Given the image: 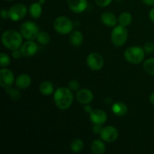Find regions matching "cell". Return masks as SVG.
<instances>
[{"mask_svg":"<svg viewBox=\"0 0 154 154\" xmlns=\"http://www.w3.org/2000/svg\"><path fill=\"white\" fill-rule=\"evenodd\" d=\"M128 108L123 102H116L112 106V112L118 117H122L127 114Z\"/></svg>","mask_w":154,"mask_h":154,"instance_id":"cell-19","label":"cell"},{"mask_svg":"<svg viewBox=\"0 0 154 154\" xmlns=\"http://www.w3.org/2000/svg\"><path fill=\"white\" fill-rule=\"evenodd\" d=\"M84 111H85L86 113H87V114H90V113H91L92 111H93V108H92V107L90 106L89 104H87V105H86L85 106H84Z\"/></svg>","mask_w":154,"mask_h":154,"instance_id":"cell-34","label":"cell"},{"mask_svg":"<svg viewBox=\"0 0 154 154\" xmlns=\"http://www.w3.org/2000/svg\"><path fill=\"white\" fill-rule=\"evenodd\" d=\"M128 38V31L125 26H116L111 32V41L117 47H121L126 43Z\"/></svg>","mask_w":154,"mask_h":154,"instance_id":"cell-6","label":"cell"},{"mask_svg":"<svg viewBox=\"0 0 154 154\" xmlns=\"http://www.w3.org/2000/svg\"><path fill=\"white\" fill-rule=\"evenodd\" d=\"M38 2L40 3V4L43 5V4H45V0H39Z\"/></svg>","mask_w":154,"mask_h":154,"instance_id":"cell-38","label":"cell"},{"mask_svg":"<svg viewBox=\"0 0 154 154\" xmlns=\"http://www.w3.org/2000/svg\"><path fill=\"white\" fill-rule=\"evenodd\" d=\"M15 82L14 75L10 69L2 68L0 70V85L3 88L6 89L12 87Z\"/></svg>","mask_w":154,"mask_h":154,"instance_id":"cell-9","label":"cell"},{"mask_svg":"<svg viewBox=\"0 0 154 154\" xmlns=\"http://www.w3.org/2000/svg\"><path fill=\"white\" fill-rule=\"evenodd\" d=\"M5 92L8 93L11 99L14 101H17L20 99V93L16 89L12 88L11 87L5 89Z\"/></svg>","mask_w":154,"mask_h":154,"instance_id":"cell-26","label":"cell"},{"mask_svg":"<svg viewBox=\"0 0 154 154\" xmlns=\"http://www.w3.org/2000/svg\"><path fill=\"white\" fill-rule=\"evenodd\" d=\"M1 17L2 19H7L8 18V11H6L5 9L2 8L1 11Z\"/></svg>","mask_w":154,"mask_h":154,"instance_id":"cell-33","label":"cell"},{"mask_svg":"<svg viewBox=\"0 0 154 154\" xmlns=\"http://www.w3.org/2000/svg\"><path fill=\"white\" fill-rule=\"evenodd\" d=\"M142 2L147 5H154V0H142Z\"/></svg>","mask_w":154,"mask_h":154,"instance_id":"cell-35","label":"cell"},{"mask_svg":"<svg viewBox=\"0 0 154 154\" xmlns=\"http://www.w3.org/2000/svg\"><path fill=\"white\" fill-rule=\"evenodd\" d=\"M68 87L72 91H77V90H79L80 84L76 80H71V81H69V84H68Z\"/></svg>","mask_w":154,"mask_h":154,"instance_id":"cell-28","label":"cell"},{"mask_svg":"<svg viewBox=\"0 0 154 154\" xmlns=\"http://www.w3.org/2000/svg\"><path fill=\"white\" fill-rule=\"evenodd\" d=\"M90 119L93 124H104L107 121V114L101 109H93L90 114Z\"/></svg>","mask_w":154,"mask_h":154,"instance_id":"cell-13","label":"cell"},{"mask_svg":"<svg viewBox=\"0 0 154 154\" xmlns=\"http://www.w3.org/2000/svg\"><path fill=\"white\" fill-rule=\"evenodd\" d=\"M84 147V142L81 139H79V138H77V139H75L74 141H72V142L71 143L70 148L72 150V152L74 153H80L83 150Z\"/></svg>","mask_w":154,"mask_h":154,"instance_id":"cell-23","label":"cell"},{"mask_svg":"<svg viewBox=\"0 0 154 154\" xmlns=\"http://www.w3.org/2000/svg\"><path fill=\"white\" fill-rule=\"evenodd\" d=\"M150 102L152 105H154V93H152L150 96Z\"/></svg>","mask_w":154,"mask_h":154,"instance_id":"cell-37","label":"cell"},{"mask_svg":"<svg viewBox=\"0 0 154 154\" xmlns=\"http://www.w3.org/2000/svg\"><path fill=\"white\" fill-rule=\"evenodd\" d=\"M6 1H8V2H11V1H14V0H6Z\"/></svg>","mask_w":154,"mask_h":154,"instance_id":"cell-40","label":"cell"},{"mask_svg":"<svg viewBox=\"0 0 154 154\" xmlns=\"http://www.w3.org/2000/svg\"><path fill=\"white\" fill-rule=\"evenodd\" d=\"M117 20H118L119 25L126 27L130 25L131 23H132V16L129 12H123V13L119 15Z\"/></svg>","mask_w":154,"mask_h":154,"instance_id":"cell-22","label":"cell"},{"mask_svg":"<svg viewBox=\"0 0 154 154\" xmlns=\"http://www.w3.org/2000/svg\"><path fill=\"white\" fill-rule=\"evenodd\" d=\"M102 129H103V127H102L101 124H94L93 126V132H94L95 134L100 135Z\"/></svg>","mask_w":154,"mask_h":154,"instance_id":"cell-31","label":"cell"},{"mask_svg":"<svg viewBox=\"0 0 154 154\" xmlns=\"http://www.w3.org/2000/svg\"><path fill=\"white\" fill-rule=\"evenodd\" d=\"M11 63V59L8 55L2 52L0 54V66L2 68H6Z\"/></svg>","mask_w":154,"mask_h":154,"instance_id":"cell-27","label":"cell"},{"mask_svg":"<svg viewBox=\"0 0 154 154\" xmlns=\"http://www.w3.org/2000/svg\"><path fill=\"white\" fill-rule=\"evenodd\" d=\"M42 5L40 4L39 2H34L31 4V5L29 6V14L32 16V17L35 18V19L40 17L42 13Z\"/></svg>","mask_w":154,"mask_h":154,"instance_id":"cell-21","label":"cell"},{"mask_svg":"<svg viewBox=\"0 0 154 154\" xmlns=\"http://www.w3.org/2000/svg\"><path fill=\"white\" fill-rule=\"evenodd\" d=\"M67 3L70 10L76 14L84 12L88 6L87 0H67Z\"/></svg>","mask_w":154,"mask_h":154,"instance_id":"cell-12","label":"cell"},{"mask_svg":"<svg viewBox=\"0 0 154 154\" xmlns=\"http://www.w3.org/2000/svg\"><path fill=\"white\" fill-rule=\"evenodd\" d=\"M113 0H95L96 5L99 7H107L111 3Z\"/></svg>","mask_w":154,"mask_h":154,"instance_id":"cell-30","label":"cell"},{"mask_svg":"<svg viewBox=\"0 0 154 154\" xmlns=\"http://www.w3.org/2000/svg\"><path fill=\"white\" fill-rule=\"evenodd\" d=\"M3 45L11 51L19 49L23 45V36L16 30H7L2 35Z\"/></svg>","mask_w":154,"mask_h":154,"instance_id":"cell-2","label":"cell"},{"mask_svg":"<svg viewBox=\"0 0 154 154\" xmlns=\"http://www.w3.org/2000/svg\"><path fill=\"white\" fill-rule=\"evenodd\" d=\"M21 56H23V55H22V53H21L20 50L16 49V50H14V51H12V57H13V58L15 59V60H17V59H19Z\"/></svg>","mask_w":154,"mask_h":154,"instance_id":"cell-32","label":"cell"},{"mask_svg":"<svg viewBox=\"0 0 154 154\" xmlns=\"http://www.w3.org/2000/svg\"><path fill=\"white\" fill-rule=\"evenodd\" d=\"M143 68L147 73L154 75V58H150L146 60L143 64Z\"/></svg>","mask_w":154,"mask_h":154,"instance_id":"cell-25","label":"cell"},{"mask_svg":"<svg viewBox=\"0 0 154 154\" xmlns=\"http://www.w3.org/2000/svg\"><path fill=\"white\" fill-rule=\"evenodd\" d=\"M101 20L107 26L114 27L117 25L118 20L115 15L111 12H104L101 15Z\"/></svg>","mask_w":154,"mask_h":154,"instance_id":"cell-16","label":"cell"},{"mask_svg":"<svg viewBox=\"0 0 154 154\" xmlns=\"http://www.w3.org/2000/svg\"><path fill=\"white\" fill-rule=\"evenodd\" d=\"M54 103L60 110H66L70 108L73 102V94L69 88L60 87L54 92Z\"/></svg>","mask_w":154,"mask_h":154,"instance_id":"cell-1","label":"cell"},{"mask_svg":"<svg viewBox=\"0 0 154 154\" xmlns=\"http://www.w3.org/2000/svg\"><path fill=\"white\" fill-rule=\"evenodd\" d=\"M104 59L98 53H91L87 57V65L91 70L99 71L104 66Z\"/></svg>","mask_w":154,"mask_h":154,"instance_id":"cell-7","label":"cell"},{"mask_svg":"<svg viewBox=\"0 0 154 154\" xmlns=\"http://www.w3.org/2000/svg\"><path fill=\"white\" fill-rule=\"evenodd\" d=\"M38 45L35 43L32 40H29L23 44L20 47V51L22 53V55L25 57H33L35 54L37 53Z\"/></svg>","mask_w":154,"mask_h":154,"instance_id":"cell-11","label":"cell"},{"mask_svg":"<svg viewBox=\"0 0 154 154\" xmlns=\"http://www.w3.org/2000/svg\"><path fill=\"white\" fill-rule=\"evenodd\" d=\"M144 49L140 47H131L127 48L124 52V57L126 61L132 64H139L144 60Z\"/></svg>","mask_w":154,"mask_h":154,"instance_id":"cell-3","label":"cell"},{"mask_svg":"<svg viewBox=\"0 0 154 154\" xmlns=\"http://www.w3.org/2000/svg\"><path fill=\"white\" fill-rule=\"evenodd\" d=\"M27 8L24 5L19 3L10 8L8 10V18L13 21L22 20L26 15Z\"/></svg>","mask_w":154,"mask_h":154,"instance_id":"cell-8","label":"cell"},{"mask_svg":"<svg viewBox=\"0 0 154 154\" xmlns=\"http://www.w3.org/2000/svg\"><path fill=\"white\" fill-rule=\"evenodd\" d=\"M99 135H100V138H102V141L111 143L114 142L117 139L119 133L118 131L115 127L112 126H108L103 127Z\"/></svg>","mask_w":154,"mask_h":154,"instance_id":"cell-10","label":"cell"},{"mask_svg":"<svg viewBox=\"0 0 154 154\" xmlns=\"http://www.w3.org/2000/svg\"><path fill=\"white\" fill-rule=\"evenodd\" d=\"M149 17H150V19L154 23V8L150 10V13H149Z\"/></svg>","mask_w":154,"mask_h":154,"instance_id":"cell-36","label":"cell"},{"mask_svg":"<svg viewBox=\"0 0 154 154\" xmlns=\"http://www.w3.org/2000/svg\"><path fill=\"white\" fill-rule=\"evenodd\" d=\"M69 42H70L71 45L75 48L81 46L84 42V36H83L81 32L78 31V30L72 31L69 35Z\"/></svg>","mask_w":154,"mask_h":154,"instance_id":"cell-17","label":"cell"},{"mask_svg":"<svg viewBox=\"0 0 154 154\" xmlns=\"http://www.w3.org/2000/svg\"><path fill=\"white\" fill-rule=\"evenodd\" d=\"M106 150L105 144L99 139L94 140L91 144V151L94 154H103Z\"/></svg>","mask_w":154,"mask_h":154,"instance_id":"cell-20","label":"cell"},{"mask_svg":"<svg viewBox=\"0 0 154 154\" xmlns=\"http://www.w3.org/2000/svg\"><path fill=\"white\" fill-rule=\"evenodd\" d=\"M144 51L146 54H152L154 51V44L152 42H147L144 45Z\"/></svg>","mask_w":154,"mask_h":154,"instance_id":"cell-29","label":"cell"},{"mask_svg":"<svg viewBox=\"0 0 154 154\" xmlns=\"http://www.w3.org/2000/svg\"><path fill=\"white\" fill-rule=\"evenodd\" d=\"M39 91L43 96H51L54 92V85L52 83L48 81H43L42 83H41L40 86H39Z\"/></svg>","mask_w":154,"mask_h":154,"instance_id":"cell-18","label":"cell"},{"mask_svg":"<svg viewBox=\"0 0 154 154\" xmlns=\"http://www.w3.org/2000/svg\"><path fill=\"white\" fill-rule=\"evenodd\" d=\"M93 94L90 90L87 89H81L78 91L76 94V99L80 103L87 105L93 100Z\"/></svg>","mask_w":154,"mask_h":154,"instance_id":"cell-14","label":"cell"},{"mask_svg":"<svg viewBox=\"0 0 154 154\" xmlns=\"http://www.w3.org/2000/svg\"><path fill=\"white\" fill-rule=\"evenodd\" d=\"M32 84V78L27 74H21L15 80V85L17 88L20 90L27 89Z\"/></svg>","mask_w":154,"mask_h":154,"instance_id":"cell-15","label":"cell"},{"mask_svg":"<svg viewBox=\"0 0 154 154\" xmlns=\"http://www.w3.org/2000/svg\"><path fill=\"white\" fill-rule=\"evenodd\" d=\"M116 2H123L124 0H115Z\"/></svg>","mask_w":154,"mask_h":154,"instance_id":"cell-39","label":"cell"},{"mask_svg":"<svg viewBox=\"0 0 154 154\" xmlns=\"http://www.w3.org/2000/svg\"><path fill=\"white\" fill-rule=\"evenodd\" d=\"M54 28L60 35L70 34L73 29V23L69 18L61 16L56 18L54 22Z\"/></svg>","mask_w":154,"mask_h":154,"instance_id":"cell-4","label":"cell"},{"mask_svg":"<svg viewBox=\"0 0 154 154\" xmlns=\"http://www.w3.org/2000/svg\"><path fill=\"white\" fill-rule=\"evenodd\" d=\"M36 39H37L39 44L42 45H46L51 42V36L49 35V34L47 32L39 31Z\"/></svg>","mask_w":154,"mask_h":154,"instance_id":"cell-24","label":"cell"},{"mask_svg":"<svg viewBox=\"0 0 154 154\" xmlns=\"http://www.w3.org/2000/svg\"><path fill=\"white\" fill-rule=\"evenodd\" d=\"M20 32L23 38L27 40H34L37 38L39 32L38 26L35 23L31 21H26L21 24L20 27Z\"/></svg>","mask_w":154,"mask_h":154,"instance_id":"cell-5","label":"cell"}]
</instances>
